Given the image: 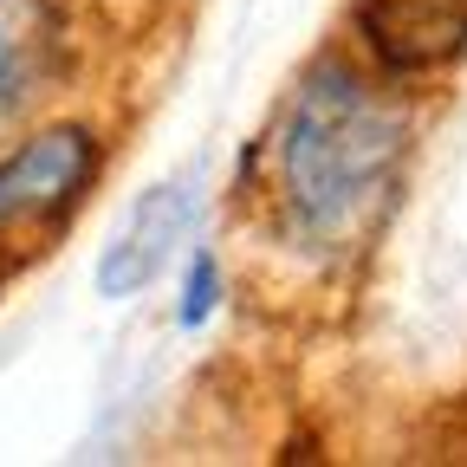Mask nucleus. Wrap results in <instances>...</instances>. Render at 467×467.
<instances>
[{
	"instance_id": "f03ea898",
	"label": "nucleus",
	"mask_w": 467,
	"mask_h": 467,
	"mask_svg": "<svg viewBox=\"0 0 467 467\" xmlns=\"http://www.w3.org/2000/svg\"><path fill=\"white\" fill-rule=\"evenodd\" d=\"M98 137L85 124H52L26 137L14 156H0V247L58 234L98 182Z\"/></svg>"
},
{
	"instance_id": "423d86ee",
	"label": "nucleus",
	"mask_w": 467,
	"mask_h": 467,
	"mask_svg": "<svg viewBox=\"0 0 467 467\" xmlns=\"http://www.w3.org/2000/svg\"><path fill=\"white\" fill-rule=\"evenodd\" d=\"M214 306H221V260H214V254H195V260H189V285H182V306H175V318L195 331V325L214 318Z\"/></svg>"
},
{
	"instance_id": "39448f33",
	"label": "nucleus",
	"mask_w": 467,
	"mask_h": 467,
	"mask_svg": "<svg viewBox=\"0 0 467 467\" xmlns=\"http://www.w3.org/2000/svg\"><path fill=\"white\" fill-rule=\"evenodd\" d=\"M358 20L389 66H441L467 52V0H364Z\"/></svg>"
},
{
	"instance_id": "20e7f679",
	"label": "nucleus",
	"mask_w": 467,
	"mask_h": 467,
	"mask_svg": "<svg viewBox=\"0 0 467 467\" xmlns=\"http://www.w3.org/2000/svg\"><path fill=\"white\" fill-rule=\"evenodd\" d=\"M58 66H66V20L52 0H0V124H20L52 91Z\"/></svg>"
},
{
	"instance_id": "f257e3e1",
	"label": "nucleus",
	"mask_w": 467,
	"mask_h": 467,
	"mask_svg": "<svg viewBox=\"0 0 467 467\" xmlns=\"http://www.w3.org/2000/svg\"><path fill=\"white\" fill-rule=\"evenodd\" d=\"M409 117L350 66L325 52L292 85L273 130V208L279 234L312 260L364 247L396 202Z\"/></svg>"
},
{
	"instance_id": "7ed1b4c3",
	"label": "nucleus",
	"mask_w": 467,
	"mask_h": 467,
	"mask_svg": "<svg viewBox=\"0 0 467 467\" xmlns=\"http://www.w3.org/2000/svg\"><path fill=\"white\" fill-rule=\"evenodd\" d=\"M189 221H195V189L189 182H156L124 214V227L110 234V247L98 260V292L104 299H137L143 285H156L162 266L175 260V247H182Z\"/></svg>"
}]
</instances>
